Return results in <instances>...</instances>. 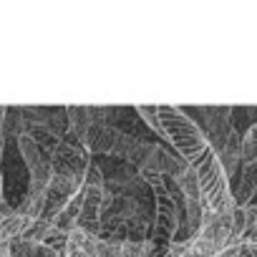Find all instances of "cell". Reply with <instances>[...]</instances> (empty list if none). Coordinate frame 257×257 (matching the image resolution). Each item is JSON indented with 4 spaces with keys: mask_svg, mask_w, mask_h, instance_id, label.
Returning a JSON list of instances; mask_svg holds the SVG:
<instances>
[{
    "mask_svg": "<svg viewBox=\"0 0 257 257\" xmlns=\"http://www.w3.org/2000/svg\"><path fill=\"white\" fill-rule=\"evenodd\" d=\"M16 147H18V154H21V159L26 164V172H28V189H26L23 197H43L48 184H51V177H53L48 154L28 134L18 137Z\"/></svg>",
    "mask_w": 257,
    "mask_h": 257,
    "instance_id": "6da1fadb",
    "label": "cell"
},
{
    "mask_svg": "<svg viewBox=\"0 0 257 257\" xmlns=\"http://www.w3.org/2000/svg\"><path fill=\"white\" fill-rule=\"evenodd\" d=\"M48 159H51L53 177H78V179H83V174L91 164V154L71 134H66L61 139V144L48 154Z\"/></svg>",
    "mask_w": 257,
    "mask_h": 257,
    "instance_id": "7a4b0ae2",
    "label": "cell"
},
{
    "mask_svg": "<svg viewBox=\"0 0 257 257\" xmlns=\"http://www.w3.org/2000/svg\"><path fill=\"white\" fill-rule=\"evenodd\" d=\"M103 192H106V184H83V202H81L76 229H83L86 234L98 237L101 209H103Z\"/></svg>",
    "mask_w": 257,
    "mask_h": 257,
    "instance_id": "3957f363",
    "label": "cell"
},
{
    "mask_svg": "<svg viewBox=\"0 0 257 257\" xmlns=\"http://www.w3.org/2000/svg\"><path fill=\"white\" fill-rule=\"evenodd\" d=\"M234 207H247L252 204L254 194H257V159L254 162H244L239 164V172L234 177V187L229 189Z\"/></svg>",
    "mask_w": 257,
    "mask_h": 257,
    "instance_id": "277c9868",
    "label": "cell"
},
{
    "mask_svg": "<svg viewBox=\"0 0 257 257\" xmlns=\"http://www.w3.org/2000/svg\"><path fill=\"white\" fill-rule=\"evenodd\" d=\"M113 139H116V126H108V123H91L88 132H86V137H83V142H81V147H83L88 154L111 157Z\"/></svg>",
    "mask_w": 257,
    "mask_h": 257,
    "instance_id": "5b68a950",
    "label": "cell"
},
{
    "mask_svg": "<svg viewBox=\"0 0 257 257\" xmlns=\"http://www.w3.org/2000/svg\"><path fill=\"white\" fill-rule=\"evenodd\" d=\"M66 121H68V134H71L78 144L83 142L88 126L93 123L88 106H66Z\"/></svg>",
    "mask_w": 257,
    "mask_h": 257,
    "instance_id": "8992f818",
    "label": "cell"
},
{
    "mask_svg": "<svg viewBox=\"0 0 257 257\" xmlns=\"http://www.w3.org/2000/svg\"><path fill=\"white\" fill-rule=\"evenodd\" d=\"M28 224H31V219L18 214V212H13L8 217H0V244H11L13 239L23 237Z\"/></svg>",
    "mask_w": 257,
    "mask_h": 257,
    "instance_id": "52a82bcc",
    "label": "cell"
},
{
    "mask_svg": "<svg viewBox=\"0 0 257 257\" xmlns=\"http://www.w3.org/2000/svg\"><path fill=\"white\" fill-rule=\"evenodd\" d=\"M257 159V121H252L242 132V149H239V162H254Z\"/></svg>",
    "mask_w": 257,
    "mask_h": 257,
    "instance_id": "ba28073f",
    "label": "cell"
},
{
    "mask_svg": "<svg viewBox=\"0 0 257 257\" xmlns=\"http://www.w3.org/2000/svg\"><path fill=\"white\" fill-rule=\"evenodd\" d=\"M3 121H6V106H0V159L6 157V147H8L6 132H3Z\"/></svg>",
    "mask_w": 257,
    "mask_h": 257,
    "instance_id": "9c48e42d",
    "label": "cell"
},
{
    "mask_svg": "<svg viewBox=\"0 0 257 257\" xmlns=\"http://www.w3.org/2000/svg\"><path fill=\"white\" fill-rule=\"evenodd\" d=\"M217 257H237V247H227V249H222Z\"/></svg>",
    "mask_w": 257,
    "mask_h": 257,
    "instance_id": "30bf717a",
    "label": "cell"
},
{
    "mask_svg": "<svg viewBox=\"0 0 257 257\" xmlns=\"http://www.w3.org/2000/svg\"><path fill=\"white\" fill-rule=\"evenodd\" d=\"M179 257H204V254H202V252H197V249L192 247V242H189V249H187L184 254H179Z\"/></svg>",
    "mask_w": 257,
    "mask_h": 257,
    "instance_id": "8fae6325",
    "label": "cell"
},
{
    "mask_svg": "<svg viewBox=\"0 0 257 257\" xmlns=\"http://www.w3.org/2000/svg\"><path fill=\"white\" fill-rule=\"evenodd\" d=\"M3 202H6V197H3V174H0V209H3Z\"/></svg>",
    "mask_w": 257,
    "mask_h": 257,
    "instance_id": "7c38bea8",
    "label": "cell"
}]
</instances>
